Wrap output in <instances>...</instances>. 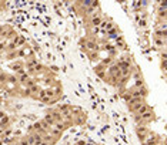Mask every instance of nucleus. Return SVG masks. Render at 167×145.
<instances>
[{"instance_id":"nucleus-12","label":"nucleus","mask_w":167,"mask_h":145,"mask_svg":"<svg viewBox=\"0 0 167 145\" xmlns=\"http://www.w3.org/2000/svg\"><path fill=\"white\" fill-rule=\"evenodd\" d=\"M159 10H167V1H161L159 4Z\"/></svg>"},{"instance_id":"nucleus-8","label":"nucleus","mask_w":167,"mask_h":145,"mask_svg":"<svg viewBox=\"0 0 167 145\" xmlns=\"http://www.w3.org/2000/svg\"><path fill=\"white\" fill-rule=\"evenodd\" d=\"M109 37H110L111 40H117L120 36H119V33H117V30H116V29H113V30L109 32Z\"/></svg>"},{"instance_id":"nucleus-3","label":"nucleus","mask_w":167,"mask_h":145,"mask_svg":"<svg viewBox=\"0 0 167 145\" xmlns=\"http://www.w3.org/2000/svg\"><path fill=\"white\" fill-rule=\"evenodd\" d=\"M10 68L11 70H14V71H17V73H23V71H24V70H23V63H20V61H17V63H11Z\"/></svg>"},{"instance_id":"nucleus-10","label":"nucleus","mask_w":167,"mask_h":145,"mask_svg":"<svg viewBox=\"0 0 167 145\" xmlns=\"http://www.w3.org/2000/svg\"><path fill=\"white\" fill-rule=\"evenodd\" d=\"M114 44L117 46V47H120V48H126V44H124V41H123V37L120 36L117 40H116V43Z\"/></svg>"},{"instance_id":"nucleus-13","label":"nucleus","mask_w":167,"mask_h":145,"mask_svg":"<svg viewBox=\"0 0 167 145\" xmlns=\"http://www.w3.org/2000/svg\"><path fill=\"white\" fill-rule=\"evenodd\" d=\"M123 98L129 102V101L132 100V94H130V92H126V94H123Z\"/></svg>"},{"instance_id":"nucleus-7","label":"nucleus","mask_w":167,"mask_h":145,"mask_svg":"<svg viewBox=\"0 0 167 145\" xmlns=\"http://www.w3.org/2000/svg\"><path fill=\"white\" fill-rule=\"evenodd\" d=\"M91 24H93V26H100L101 24V19L99 14H93V16H91Z\"/></svg>"},{"instance_id":"nucleus-14","label":"nucleus","mask_w":167,"mask_h":145,"mask_svg":"<svg viewBox=\"0 0 167 145\" xmlns=\"http://www.w3.org/2000/svg\"><path fill=\"white\" fill-rule=\"evenodd\" d=\"M9 123V118L7 117H3V120L0 121V127H3V125H6V124Z\"/></svg>"},{"instance_id":"nucleus-4","label":"nucleus","mask_w":167,"mask_h":145,"mask_svg":"<svg viewBox=\"0 0 167 145\" xmlns=\"http://www.w3.org/2000/svg\"><path fill=\"white\" fill-rule=\"evenodd\" d=\"M47 134H50L52 137H53V138H56V139H59V138L62 137V131H59L57 128H54V127H52V128H50V131H49Z\"/></svg>"},{"instance_id":"nucleus-17","label":"nucleus","mask_w":167,"mask_h":145,"mask_svg":"<svg viewBox=\"0 0 167 145\" xmlns=\"http://www.w3.org/2000/svg\"><path fill=\"white\" fill-rule=\"evenodd\" d=\"M161 67L164 68V70H167V60H164V61L161 63Z\"/></svg>"},{"instance_id":"nucleus-2","label":"nucleus","mask_w":167,"mask_h":145,"mask_svg":"<svg viewBox=\"0 0 167 145\" xmlns=\"http://www.w3.org/2000/svg\"><path fill=\"white\" fill-rule=\"evenodd\" d=\"M136 132H137V137L140 138V141L144 142L146 138H147V135H149V130H147V127H144V125H139V127L136 128Z\"/></svg>"},{"instance_id":"nucleus-5","label":"nucleus","mask_w":167,"mask_h":145,"mask_svg":"<svg viewBox=\"0 0 167 145\" xmlns=\"http://www.w3.org/2000/svg\"><path fill=\"white\" fill-rule=\"evenodd\" d=\"M43 121H45L46 124H49L50 127H54V124H56L54 118H53V117H52V115H50L49 112H47V114H46V115H45V118H43Z\"/></svg>"},{"instance_id":"nucleus-16","label":"nucleus","mask_w":167,"mask_h":145,"mask_svg":"<svg viewBox=\"0 0 167 145\" xmlns=\"http://www.w3.org/2000/svg\"><path fill=\"white\" fill-rule=\"evenodd\" d=\"M156 44L157 46H164V41L161 39H156Z\"/></svg>"},{"instance_id":"nucleus-20","label":"nucleus","mask_w":167,"mask_h":145,"mask_svg":"<svg viewBox=\"0 0 167 145\" xmlns=\"http://www.w3.org/2000/svg\"><path fill=\"white\" fill-rule=\"evenodd\" d=\"M164 73H166V77H167V70H164Z\"/></svg>"},{"instance_id":"nucleus-19","label":"nucleus","mask_w":167,"mask_h":145,"mask_svg":"<svg viewBox=\"0 0 167 145\" xmlns=\"http://www.w3.org/2000/svg\"><path fill=\"white\" fill-rule=\"evenodd\" d=\"M3 134V130H1V128H0V135Z\"/></svg>"},{"instance_id":"nucleus-9","label":"nucleus","mask_w":167,"mask_h":145,"mask_svg":"<svg viewBox=\"0 0 167 145\" xmlns=\"http://www.w3.org/2000/svg\"><path fill=\"white\" fill-rule=\"evenodd\" d=\"M27 78H29V74H27V73H24V71H23V73H19V77H17V80H19L20 83H24Z\"/></svg>"},{"instance_id":"nucleus-11","label":"nucleus","mask_w":167,"mask_h":145,"mask_svg":"<svg viewBox=\"0 0 167 145\" xmlns=\"http://www.w3.org/2000/svg\"><path fill=\"white\" fill-rule=\"evenodd\" d=\"M103 64H104V66H109V67H110L111 64H113V60H111V57H107V58H104V60H103Z\"/></svg>"},{"instance_id":"nucleus-15","label":"nucleus","mask_w":167,"mask_h":145,"mask_svg":"<svg viewBox=\"0 0 167 145\" xmlns=\"http://www.w3.org/2000/svg\"><path fill=\"white\" fill-rule=\"evenodd\" d=\"M7 44V41L4 40V41H0V51H3L4 50V46Z\"/></svg>"},{"instance_id":"nucleus-18","label":"nucleus","mask_w":167,"mask_h":145,"mask_svg":"<svg viewBox=\"0 0 167 145\" xmlns=\"http://www.w3.org/2000/svg\"><path fill=\"white\" fill-rule=\"evenodd\" d=\"M3 117H4V114H3V112L0 111V118H3Z\"/></svg>"},{"instance_id":"nucleus-1","label":"nucleus","mask_w":167,"mask_h":145,"mask_svg":"<svg viewBox=\"0 0 167 145\" xmlns=\"http://www.w3.org/2000/svg\"><path fill=\"white\" fill-rule=\"evenodd\" d=\"M27 141H29V145H40L43 142V135L33 132L27 137Z\"/></svg>"},{"instance_id":"nucleus-21","label":"nucleus","mask_w":167,"mask_h":145,"mask_svg":"<svg viewBox=\"0 0 167 145\" xmlns=\"http://www.w3.org/2000/svg\"><path fill=\"white\" fill-rule=\"evenodd\" d=\"M166 17H167V11H166Z\"/></svg>"},{"instance_id":"nucleus-6","label":"nucleus","mask_w":167,"mask_h":145,"mask_svg":"<svg viewBox=\"0 0 167 145\" xmlns=\"http://www.w3.org/2000/svg\"><path fill=\"white\" fill-rule=\"evenodd\" d=\"M149 111V105H147V104H143V105H140V107H139V108H137V111H136V114H139V115H143V114H144V112H147Z\"/></svg>"}]
</instances>
